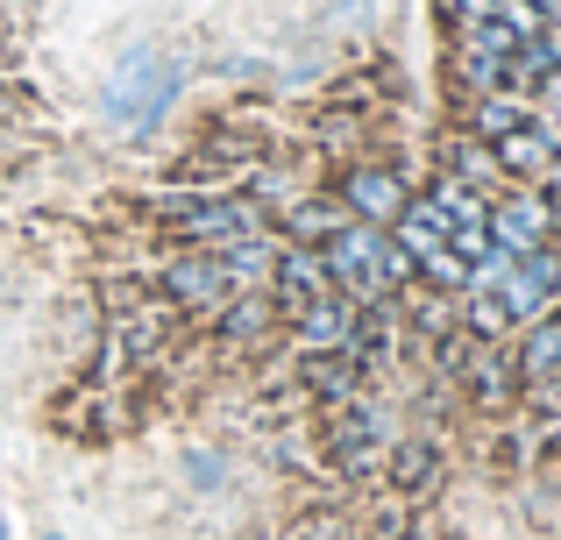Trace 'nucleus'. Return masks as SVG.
<instances>
[{"label": "nucleus", "instance_id": "f257e3e1", "mask_svg": "<svg viewBox=\"0 0 561 540\" xmlns=\"http://www.w3.org/2000/svg\"><path fill=\"white\" fill-rule=\"evenodd\" d=\"M320 256H328V277H334V291H348L356 306H377V299H391L398 285H412V256L398 250V235L391 228H370V221H348L334 242H320Z\"/></svg>", "mask_w": 561, "mask_h": 540}, {"label": "nucleus", "instance_id": "f03ea898", "mask_svg": "<svg viewBox=\"0 0 561 540\" xmlns=\"http://www.w3.org/2000/svg\"><path fill=\"white\" fill-rule=\"evenodd\" d=\"M157 214L171 221V235L185 242V250H228V242L242 235H263V207L242 193H214V185H171V193H157Z\"/></svg>", "mask_w": 561, "mask_h": 540}, {"label": "nucleus", "instance_id": "7ed1b4c3", "mask_svg": "<svg viewBox=\"0 0 561 540\" xmlns=\"http://www.w3.org/2000/svg\"><path fill=\"white\" fill-rule=\"evenodd\" d=\"M171 100H179V57H164V50H136L107 79V114L122 128H150Z\"/></svg>", "mask_w": 561, "mask_h": 540}, {"label": "nucleus", "instance_id": "20e7f679", "mask_svg": "<svg viewBox=\"0 0 561 540\" xmlns=\"http://www.w3.org/2000/svg\"><path fill=\"white\" fill-rule=\"evenodd\" d=\"M554 228H561V207L540 185H512V193H491V242L519 264V256H534V250H548L554 242Z\"/></svg>", "mask_w": 561, "mask_h": 540}, {"label": "nucleus", "instance_id": "39448f33", "mask_svg": "<svg viewBox=\"0 0 561 540\" xmlns=\"http://www.w3.org/2000/svg\"><path fill=\"white\" fill-rule=\"evenodd\" d=\"M512 57H519V36H512L505 22H477V28H462L455 36V79H462V93L477 100V93H505L512 85Z\"/></svg>", "mask_w": 561, "mask_h": 540}, {"label": "nucleus", "instance_id": "423d86ee", "mask_svg": "<svg viewBox=\"0 0 561 540\" xmlns=\"http://www.w3.org/2000/svg\"><path fill=\"white\" fill-rule=\"evenodd\" d=\"M383 448H391V420H383L370 399L334 405V420H328V456H334V470L370 476L377 462H383Z\"/></svg>", "mask_w": 561, "mask_h": 540}, {"label": "nucleus", "instance_id": "0eeeda50", "mask_svg": "<svg viewBox=\"0 0 561 540\" xmlns=\"http://www.w3.org/2000/svg\"><path fill=\"white\" fill-rule=\"evenodd\" d=\"M157 285H164L179 306H192V313H220V306L234 299V277H228V264H220V250H185V256H171Z\"/></svg>", "mask_w": 561, "mask_h": 540}, {"label": "nucleus", "instance_id": "6e6552de", "mask_svg": "<svg viewBox=\"0 0 561 540\" xmlns=\"http://www.w3.org/2000/svg\"><path fill=\"white\" fill-rule=\"evenodd\" d=\"M342 207L356 214V221H370V228H391L398 214L412 207V193H405V179L398 171H383V164H356L342 179Z\"/></svg>", "mask_w": 561, "mask_h": 540}, {"label": "nucleus", "instance_id": "1a4fd4ad", "mask_svg": "<svg viewBox=\"0 0 561 540\" xmlns=\"http://www.w3.org/2000/svg\"><path fill=\"white\" fill-rule=\"evenodd\" d=\"M328 291H334V277H328V256H320V250H299V242L277 250V271H271L277 313H306V306L328 299Z\"/></svg>", "mask_w": 561, "mask_h": 540}, {"label": "nucleus", "instance_id": "9d476101", "mask_svg": "<svg viewBox=\"0 0 561 540\" xmlns=\"http://www.w3.org/2000/svg\"><path fill=\"white\" fill-rule=\"evenodd\" d=\"M356 313H363V306L348 299V291H328V299H313L306 313H291V328H299V356L348 348V334H356Z\"/></svg>", "mask_w": 561, "mask_h": 540}, {"label": "nucleus", "instance_id": "9b49d317", "mask_svg": "<svg viewBox=\"0 0 561 540\" xmlns=\"http://www.w3.org/2000/svg\"><path fill=\"white\" fill-rule=\"evenodd\" d=\"M491 157H497V171H505L512 185H540V179H548V164H554L561 150H554V136H548V128H540V114H534V122H526L519 136L491 142Z\"/></svg>", "mask_w": 561, "mask_h": 540}, {"label": "nucleus", "instance_id": "f8f14e48", "mask_svg": "<svg viewBox=\"0 0 561 540\" xmlns=\"http://www.w3.org/2000/svg\"><path fill=\"white\" fill-rule=\"evenodd\" d=\"M534 114L540 107L526 93H477V100H469V136H477V142H505V136H519Z\"/></svg>", "mask_w": 561, "mask_h": 540}, {"label": "nucleus", "instance_id": "ddd939ff", "mask_svg": "<svg viewBox=\"0 0 561 540\" xmlns=\"http://www.w3.org/2000/svg\"><path fill=\"white\" fill-rule=\"evenodd\" d=\"M348 221H356V214H348L342 199H291V207H285V242L320 250V242H334Z\"/></svg>", "mask_w": 561, "mask_h": 540}, {"label": "nucleus", "instance_id": "4468645a", "mask_svg": "<svg viewBox=\"0 0 561 540\" xmlns=\"http://www.w3.org/2000/svg\"><path fill=\"white\" fill-rule=\"evenodd\" d=\"M299 377H306V391H313V399H328V405H348V399L363 391V370H356V356H348V348L306 356V363H299Z\"/></svg>", "mask_w": 561, "mask_h": 540}, {"label": "nucleus", "instance_id": "2eb2a0df", "mask_svg": "<svg viewBox=\"0 0 561 540\" xmlns=\"http://www.w3.org/2000/svg\"><path fill=\"white\" fill-rule=\"evenodd\" d=\"M455 377H462V384L469 391H477V399H512V384H519V363H512V356H497V348H469V363H462V370H455Z\"/></svg>", "mask_w": 561, "mask_h": 540}, {"label": "nucleus", "instance_id": "dca6fc26", "mask_svg": "<svg viewBox=\"0 0 561 540\" xmlns=\"http://www.w3.org/2000/svg\"><path fill=\"white\" fill-rule=\"evenodd\" d=\"M519 384H540V377H554L561 370V313H548V320H534V334L519 342Z\"/></svg>", "mask_w": 561, "mask_h": 540}, {"label": "nucleus", "instance_id": "f3484780", "mask_svg": "<svg viewBox=\"0 0 561 540\" xmlns=\"http://www.w3.org/2000/svg\"><path fill=\"white\" fill-rule=\"evenodd\" d=\"M157 342H164V313H157V306H128V313L114 320V363H142Z\"/></svg>", "mask_w": 561, "mask_h": 540}, {"label": "nucleus", "instance_id": "a211bd4d", "mask_svg": "<svg viewBox=\"0 0 561 540\" xmlns=\"http://www.w3.org/2000/svg\"><path fill=\"white\" fill-rule=\"evenodd\" d=\"M271 313H277L271 291H234V299L220 306V334H228V342H256V334L271 328Z\"/></svg>", "mask_w": 561, "mask_h": 540}, {"label": "nucleus", "instance_id": "6ab92c4d", "mask_svg": "<svg viewBox=\"0 0 561 540\" xmlns=\"http://www.w3.org/2000/svg\"><path fill=\"white\" fill-rule=\"evenodd\" d=\"M448 179H462V185H477V193H491L497 179H505V171H497V157H491V142H455L448 150Z\"/></svg>", "mask_w": 561, "mask_h": 540}, {"label": "nucleus", "instance_id": "aec40b11", "mask_svg": "<svg viewBox=\"0 0 561 540\" xmlns=\"http://www.w3.org/2000/svg\"><path fill=\"white\" fill-rule=\"evenodd\" d=\"M497 22L512 28L519 43H534V36H548V14L534 8V0H497Z\"/></svg>", "mask_w": 561, "mask_h": 540}, {"label": "nucleus", "instance_id": "412c9836", "mask_svg": "<svg viewBox=\"0 0 561 540\" xmlns=\"http://www.w3.org/2000/svg\"><path fill=\"white\" fill-rule=\"evenodd\" d=\"M505 328H512V320H505V306H497L491 291H469V334H477V342H497Z\"/></svg>", "mask_w": 561, "mask_h": 540}, {"label": "nucleus", "instance_id": "4be33fe9", "mask_svg": "<svg viewBox=\"0 0 561 540\" xmlns=\"http://www.w3.org/2000/svg\"><path fill=\"white\" fill-rule=\"evenodd\" d=\"M491 14H497V0H440V22H448V36H462V28L491 22Z\"/></svg>", "mask_w": 561, "mask_h": 540}, {"label": "nucleus", "instance_id": "5701e85b", "mask_svg": "<svg viewBox=\"0 0 561 540\" xmlns=\"http://www.w3.org/2000/svg\"><path fill=\"white\" fill-rule=\"evenodd\" d=\"M391 476H398V484H426V476H434V448H426V441H412V448H398V462H391Z\"/></svg>", "mask_w": 561, "mask_h": 540}, {"label": "nucleus", "instance_id": "b1692460", "mask_svg": "<svg viewBox=\"0 0 561 540\" xmlns=\"http://www.w3.org/2000/svg\"><path fill=\"white\" fill-rule=\"evenodd\" d=\"M526 399H534L548 420H561V370H554V377H540V384H526Z\"/></svg>", "mask_w": 561, "mask_h": 540}, {"label": "nucleus", "instance_id": "393cba45", "mask_svg": "<svg viewBox=\"0 0 561 540\" xmlns=\"http://www.w3.org/2000/svg\"><path fill=\"white\" fill-rule=\"evenodd\" d=\"M299 540H348V533H342V527H334V519H313V527H306Z\"/></svg>", "mask_w": 561, "mask_h": 540}, {"label": "nucleus", "instance_id": "a878e982", "mask_svg": "<svg viewBox=\"0 0 561 540\" xmlns=\"http://www.w3.org/2000/svg\"><path fill=\"white\" fill-rule=\"evenodd\" d=\"M540 128L554 136V150H561V107H540Z\"/></svg>", "mask_w": 561, "mask_h": 540}, {"label": "nucleus", "instance_id": "bb28decb", "mask_svg": "<svg viewBox=\"0 0 561 540\" xmlns=\"http://www.w3.org/2000/svg\"><path fill=\"white\" fill-rule=\"evenodd\" d=\"M540 43H548V57L561 65V28H548V36H540Z\"/></svg>", "mask_w": 561, "mask_h": 540}]
</instances>
